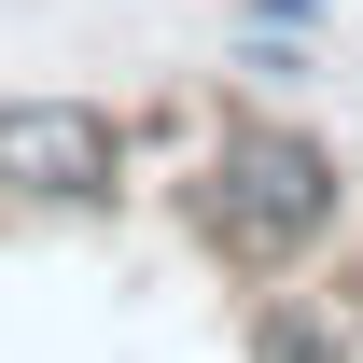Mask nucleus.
Listing matches in <instances>:
<instances>
[{
  "label": "nucleus",
  "mask_w": 363,
  "mask_h": 363,
  "mask_svg": "<svg viewBox=\"0 0 363 363\" xmlns=\"http://www.w3.org/2000/svg\"><path fill=\"white\" fill-rule=\"evenodd\" d=\"M224 70H238V84H252V98H294V84H308V70H321V56H308V28H279V14H252V28H238V43H224Z\"/></svg>",
  "instance_id": "4"
},
{
  "label": "nucleus",
  "mask_w": 363,
  "mask_h": 363,
  "mask_svg": "<svg viewBox=\"0 0 363 363\" xmlns=\"http://www.w3.org/2000/svg\"><path fill=\"white\" fill-rule=\"evenodd\" d=\"M126 126L98 98H0V210H112Z\"/></svg>",
  "instance_id": "2"
},
{
  "label": "nucleus",
  "mask_w": 363,
  "mask_h": 363,
  "mask_svg": "<svg viewBox=\"0 0 363 363\" xmlns=\"http://www.w3.org/2000/svg\"><path fill=\"white\" fill-rule=\"evenodd\" d=\"M335 224H350V168L308 126H279V112H224V140L196 154V238L238 279H279V266H308Z\"/></svg>",
  "instance_id": "1"
},
{
  "label": "nucleus",
  "mask_w": 363,
  "mask_h": 363,
  "mask_svg": "<svg viewBox=\"0 0 363 363\" xmlns=\"http://www.w3.org/2000/svg\"><path fill=\"white\" fill-rule=\"evenodd\" d=\"M252 363H363V350L335 335L321 294H266V308H252Z\"/></svg>",
  "instance_id": "3"
}]
</instances>
